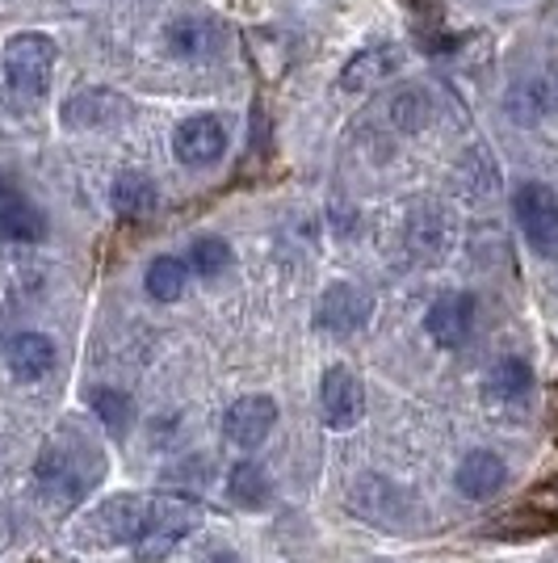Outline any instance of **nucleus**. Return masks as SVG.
Returning a JSON list of instances; mask_svg holds the SVG:
<instances>
[{
    "label": "nucleus",
    "instance_id": "f257e3e1",
    "mask_svg": "<svg viewBox=\"0 0 558 563\" xmlns=\"http://www.w3.org/2000/svg\"><path fill=\"white\" fill-rule=\"evenodd\" d=\"M198 526V505L186 496H114L97 509L93 534L131 547L140 563H160Z\"/></svg>",
    "mask_w": 558,
    "mask_h": 563
},
{
    "label": "nucleus",
    "instance_id": "f03ea898",
    "mask_svg": "<svg viewBox=\"0 0 558 563\" xmlns=\"http://www.w3.org/2000/svg\"><path fill=\"white\" fill-rule=\"evenodd\" d=\"M101 475H105V459L80 429H59L55 438H47V446L38 454V467H34L38 496L59 514L76 509L97 488Z\"/></svg>",
    "mask_w": 558,
    "mask_h": 563
},
{
    "label": "nucleus",
    "instance_id": "7ed1b4c3",
    "mask_svg": "<svg viewBox=\"0 0 558 563\" xmlns=\"http://www.w3.org/2000/svg\"><path fill=\"white\" fill-rule=\"evenodd\" d=\"M55 59H59V47L47 34H18L4 47V85L22 101H38L51 89Z\"/></svg>",
    "mask_w": 558,
    "mask_h": 563
},
{
    "label": "nucleus",
    "instance_id": "20e7f679",
    "mask_svg": "<svg viewBox=\"0 0 558 563\" xmlns=\"http://www.w3.org/2000/svg\"><path fill=\"white\" fill-rule=\"evenodd\" d=\"M512 214L521 223V232L529 240V249L542 257H558V194L542 181H525L512 194Z\"/></svg>",
    "mask_w": 558,
    "mask_h": 563
},
{
    "label": "nucleus",
    "instance_id": "39448f33",
    "mask_svg": "<svg viewBox=\"0 0 558 563\" xmlns=\"http://www.w3.org/2000/svg\"><path fill=\"white\" fill-rule=\"evenodd\" d=\"M370 311H373V299L361 286L332 282L324 295H320V303H315V329L332 332V336H353V332H361L370 324Z\"/></svg>",
    "mask_w": 558,
    "mask_h": 563
},
{
    "label": "nucleus",
    "instance_id": "423d86ee",
    "mask_svg": "<svg viewBox=\"0 0 558 563\" xmlns=\"http://www.w3.org/2000/svg\"><path fill=\"white\" fill-rule=\"evenodd\" d=\"M172 147H177V161H181V165L207 168V165H214V161H223V152H227V131H223L219 118L193 114L177 126Z\"/></svg>",
    "mask_w": 558,
    "mask_h": 563
},
{
    "label": "nucleus",
    "instance_id": "0eeeda50",
    "mask_svg": "<svg viewBox=\"0 0 558 563\" xmlns=\"http://www.w3.org/2000/svg\"><path fill=\"white\" fill-rule=\"evenodd\" d=\"M0 235L4 240H18V244H34L47 235V219L43 211L25 198L13 177L0 173Z\"/></svg>",
    "mask_w": 558,
    "mask_h": 563
},
{
    "label": "nucleus",
    "instance_id": "6e6552de",
    "mask_svg": "<svg viewBox=\"0 0 558 563\" xmlns=\"http://www.w3.org/2000/svg\"><path fill=\"white\" fill-rule=\"evenodd\" d=\"M274 424H278V404H274V399L269 396H244L227 408L223 433L232 438L235 446L253 450L274 433Z\"/></svg>",
    "mask_w": 558,
    "mask_h": 563
},
{
    "label": "nucleus",
    "instance_id": "1a4fd4ad",
    "mask_svg": "<svg viewBox=\"0 0 558 563\" xmlns=\"http://www.w3.org/2000/svg\"><path fill=\"white\" fill-rule=\"evenodd\" d=\"M424 329H428V336H433L442 350L466 345V336L475 329V299H470V295H458V290L433 299L428 316H424Z\"/></svg>",
    "mask_w": 558,
    "mask_h": 563
},
{
    "label": "nucleus",
    "instance_id": "9d476101",
    "mask_svg": "<svg viewBox=\"0 0 558 563\" xmlns=\"http://www.w3.org/2000/svg\"><path fill=\"white\" fill-rule=\"evenodd\" d=\"M509 114L516 118V122H542L546 114H558V68L555 64L512 85Z\"/></svg>",
    "mask_w": 558,
    "mask_h": 563
},
{
    "label": "nucleus",
    "instance_id": "9b49d317",
    "mask_svg": "<svg viewBox=\"0 0 558 563\" xmlns=\"http://www.w3.org/2000/svg\"><path fill=\"white\" fill-rule=\"evenodd\" d=\"M361 383L345 371V366H332L324 375V387H320V408H324V424L327 429H353L357 417H361Z\"/></svg>",
    "mask_w": 558,
    "mask_h": 563
},
{
    "label": "nucleus",
    "instance_id": "f8f14e48",
    "mask_svg": "<svg viewBox=\"0 0 558 563\" xmlns=\"http://www.w3.org/2000/svg\"><path fill=\"white\" fill-rule=\"evenodd\" d=\"M4 362H9L13 378L34 383V378L51 375V366H55V341L43 336V332H18L9 341V350H4Z\"/></svg>",
    "mask_w": 558,
    "mask_h": 563
},
{
    "label": "nucleus",
    "instance_id": "ddd939ff",
    "mask_svg": "<svg viewBox=\"0 0 558 563\" xmlns=\"http://www.w3.org/2000/svg\"><path fill=\"white\" fill-rule=\"evenodd\" d=\"M542 526H558V475L542 479L534 493L516 500V509L504 514V530H542Z\"/></svg>",
    "mask_w": 558,
    "mask_h": 563
},
{
    "label": "nucleus",
    "instance_id": "4468645a",
    "mask_svg": "<svg viewBox=\"0 0 558 563\" xmlns=\"http://www.w3.org/2000/svg\"><path fill=\"white\" fill-rule=\"evenodd\" d=\"M504 479H509V467L500 463V454L475 450V454H466L462 467H458V493L470 496V500H488V496L504 488Z\"/></svg>",
    "mask_w": 558,
    "mask_h": 563
},
{
    "label": "nucleus",
    "instance_id": "2eb2a0df",
    "mask_svg": "<svg viewBox=\"0 0 558 563\" xmlns=\"http://www.w3.org/2000/svg\"><path fill=\"white\" fill-rule=\"evenodd\" d=\"M122 114H126V106L110 89H85V93H76L64 106V122L68 126H105V122H118Z\"/></svg>",
    "mask_w": 558,
    "mask_h": 563
},
{
    "label": "nucleus",
    "instance_id": "dca6fc26",
    "mask_svg": "<svg viewBox=\"0 0 558 563\" xmlns=\"http://www.w3.org/2000/svg\"><path fill=\"white\" fill-rule=\"evenodd\" d=\"M110 202H114V211L122 219H143V214L156 211V202H160V194H156V181L152 177H143V173H122L110 189Z\"/></svg>",
    "mask_w": 558,
    "mask_h": 563
},
{
    "label": "nucleus",
    "instance_id": "f3484780",
    "mask_svg": "<svg viewBox=\"0 0 558 563\" xmlns=\"http://www.w3.org/2000/svg\"><path fill=\"white\" fill-rule=\"evenodd\" d=\"M483 391L495 404H516V399H525L534 391V371L521 357H504V362H495L488 371V387Z\"/></svg>",
    "mask_w": 558,
    "mask_h": 563
},
{
    "label": "nucleus",
    "instance_id": "a211bd4d",
    "mask_svg": "<svg viewBox=\"0 0 558 563\" xmlns=\"http://www.w3.org/2000/svg\"><path fill=\"white\" fill-rule=\"evenodd\" d=\"M164 34H168V47L177 51L181 59H202V55H210V51L219 47L214 25L202 22V18H177Z\"/></svg>",
    "mask_w": 558,
    "mask_h": 563
},
{
    "label": "nucleus",
    "instance_id": "6ab92c4d",
    "mask_svg": "<svg viewBox=\"0 0 558 563\" xmlns=\"http://www.w3.org/2000/svg\"><path fill=\"white\" fill-rule=\"evenodd\" d=\"M147 295L156 303H177L186 295V282H189V265L181 257H156L147 265Z\"/></svg>",
    "mask_w": 558,
    "mask_h": 563
},
{
    "label": "nucleus",
    "instance_id": "aec40b11",
    "mask_svg": "<svg viewBox=\"0 0 558 563\" xmlns=\"http://www.w3.org/2000/svg\"><path fill=\"white\" fill-rule=\"evenodd\" d=\"M395 68H399L395 47H370V51H361V55H353L341 80H345V89H366V85H373V80L391 76Z\"/></svg>",
    "mask_w": 558,
    "mask_h": 563
},
{
    "label": "nucleus",
    "instance_id": "412c9836",
    "mask_svg": "<svg viewBox=\"0 0 558 563\" xmlns=\"http://www.w3.org/2000/svg\"><path fill=\"white\" fill-rule=\"evenodd\" d=\"M227 493H232V500L244 505V509H265V500H269V479H265V471L256 467V463H239V467H232Z\"/></svg>",
    "mask_w": 558,
    "mask_h": 563
},
{
    "label": "nucleus",
    "instance_id": "4be33fe9",
    "mask_svg": "<svg viewBox=\"0 0 558 563\" xmlns=\"http://www.w3.org/2000/svg\"><path fill=\"white\" fill-rule=\"evenodd\" d=\"M89 404H93V412L101 417V424L114 433V438H122L126 433V424H131V399L122 396V391H114V387H97L93 396H89Z\"/></svg>",
    "mask_w": 558,
    "mask_h": 563
},
{
    "label": "nucleus",
    "instance_id": "5701e85b",
    "mask_svg": "<svg viewBox=\"0 0 558 563\" xmlns=\"http://www.w3.org/2000/svg\"><path fill=\"white\" fill-rule=\"evenodd\" d=\"M189 265H193L202 278L223 274V269L232 265V249H227V240H219V235H198V240L189 244Z\"/></svg>",
    "mask_w": 558,
    "mask_h": 563
},
{
    "label": "nucleus",
    "instance_id": "b1692460",
    "mask_svg": "<svg viewBox=\"0 0 558 563\" xmlns=\"http://www.w3.org/2000/svg\"><path fill=\"white\" fill-rule=\"evenodd\" d=\"M207 563H239V560H235L232 551H223V547H219V551H210L207 555Z\"/></svg>",
    "mask_w": 558,
    "mask_h": 563
}]
</instances>
